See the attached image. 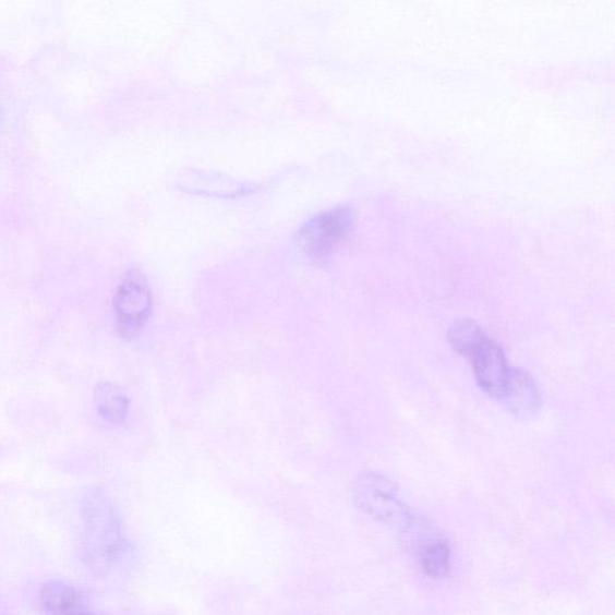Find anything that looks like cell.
Wrapping results in <instances>:
<instances>
[{
  "instance_id": "6",
  "label": "cell",
  "mask_w": 615,
  "mask_h": 615,
  "mask_svg": "<svg viewBox=\"0 0 615 615\" xmlns=\"http://www.w3.org/2000/svg\"><path fill=\"white\" fill-rule=\"evenodd\" d=\"M420 559L430 576L444 577L448 571L449 550L444 542L427 543L421 550Z\"/></svg>"
},
{
  "instance_id": "1",
  "label": "cell",
  "mask_w": 615,
  "mask_h": 615,
  "mask_svg": "<svg viewBox=\"0 0 615 615\" xmlns=\"http://www.w3.org/2000/svg\"><path fill=\"white\" fill-rule=\"evenodd\" d=\"M449 345L469 360L479 386L515 417H534L541 407L539 389L522 370L514 369L498 342L471 318H457L448 328Z\"/></svg>"
},
{
  "instance_id": "5",
  "label": "cell",
  "mask_w": 615,
  "mask_h": 615,
  "mask_svg": "<svg viewBox=\"0 0 615 615\" xmlns=\"http://www.w3.org/2000/svg\"><path fill=\"white\" fill-rule=\"evenodd\" d=\"M40 600L47 611L57 615L77 612L81 602L77 590L61 581L45 583L40 590Z\"/></svg>"
},
{
  "instance_id": "2",
  "label": "cell",
  "mask_w": 615,
  "mask_h": 615,
  "mask_svg": "<svg viewBox=\"0 0 615 615\" xmlns=\"http://www.w3.org/2000/svg\"><path fill=\"white\" fill-rule=\"evenodd\" d=\"M152 311L153 293L147 277L138 268L129 269L113 298L118 335L128 341L136 339L145 329Z\"/></svg>"
},
{
  "instance_id": "4",
  "label": "cell",
  "mask_w": 615,
  "mask_h": 615,
  "mask_svg": "<svg viewBox=\"0 0 615 615\" xmlns=\"http://www.w3.org/2000/svg\"><path fill=\"white\" fill-rule=\"evenodd\" d=\"M99 415L111 423H122L129 413L130 400L121 387L110 382L100 383L94 394Z\"/></svg>"
},
{
  "instance_id": "3",
  "label": "cell",
  "mask_w": 615,
  "mask_h": 615,
  "mask_svg": "<svg viewBox=\"0 0 615 615\" xmlns=\"http://www.w3.org/2000/svg\"><path fill=\"white\" fill-rule=\"evenodd\" d=\"M352 224L345 208L328 209L308 221L301 231L304 250L315 260H323L346 239Z\"/></svg>"
},
{
  "instance_id": "7",
  "label": "cell",
  "mask_w": 615,
  "mask_h": 615,
  "mask_svg": "<svg viewBox=\"0 0 615 615\" xmlns=\"http://www.w3.org/2000/svg\"><path fill=\"white\" fill-rule=\"evenodd\" d=\"M67 615H97V614L84 613V612L77 611V612H74V613L67 614Z\"/></svg>"
}]
</instances>
